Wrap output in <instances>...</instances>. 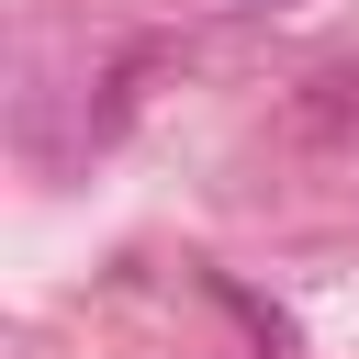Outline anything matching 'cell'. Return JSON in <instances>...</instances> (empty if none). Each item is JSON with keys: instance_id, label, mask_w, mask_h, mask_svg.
I'll use <instances>...</instances> for the list:
<instances>
[{"instance_id": "6da1fadb", "label": "cell", "mask_w": 359, "mask_h": 359, "mask_svg": "<svg viewBox=\"0 0 359 359\" xmlns=\"http://www.w3.org/2000/svg\"><path fill=\"white\" fill-rule=\"evenodd\" d=\"M303 112H314V123H359V67H325Z\"/></svg>"}, {"instance_id": "7a4b0ae2", "label": "cell", "mask_w": 359, "mask_h": 359, "mask_svg": "<svg viewBox=\"0 0 359 359\" xmlns=\"http://www.w3.org/2000/svg\"><path fill=\"white\" fill-rule=\"evenodd\" d=\"M224 11H280V0H224Z\"/></svg>"}]
</instances>
